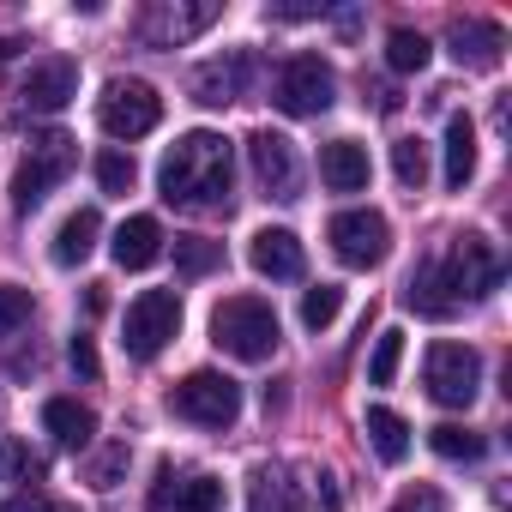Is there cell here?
<instances>
[{
	"label": "cell",
	"instance_id": "1f68e13d",
	"mask_svg": "<svg viewBox=\"0 0 512 512\" xmlns=\"http://www.w3.org/2000/svg\"><path fill=\"white\" fill-rule=\"evenodd\" d=\"M398 362H404V332H398V326H386V332L374 338V362H368V380H374V386H392Z\"/></svg>",
	"mask_w": 512,
	"mask_h": 512
},
{
	"label": "cell",
	"instance_id": "277c9868",
	"mask_svg": "<svg viewBox=\"0 0 512 512\" xmlns=\"http://www.w3.org/2000/svg\"><path fill=\"white\" fill-rule=\"evenodd\" d=\"M169 410L193 428H229L241 416V386L217 368H193L175 392H169Z\"/></svg>",
	"mask_w": 512,
	"mask_h": 512
},
{
	"label": "cell",
	"instance_id": "7402d4cb",
	"mask_svg": "<svg viewBox=\"0 0 512 512\" xmlns=\"http://www.w3.org/2000/svg\"><path fill=\"white\" fill-rule=\"evenodd\" d=\"M362 428H368V446H374L386 464H404V458H410V422H404L398 410H386V404H368Z\"/></svg>",
	"mask_w": 512,
	"mask_h": 512
},
{
	"label": "cell",
	"instance_id": "74e56055",
	"mask_svg": "<svg viewBox=\"0 0 512 512\" xmlns=\"http://www.w3.org/2000/svg\"><path fill=\"white\" fill-rule=\"evenodd\" d=\"M0 512H67V506H55L49 494H37V488H31V494H13L7 506H0Z\"/></svg>",
	"mask_w": 512,
	"mask_h": 512
},
{
	"label": "cell",
	"instance_id": "7c38bea8",
	"mask_svg": "<svg viewBox=\"0 0 512 512\" xmlns=\"http://www.w3.org/2000/svg\"><path fill=\"white\" fill-rule=\"evenodd\" d=\"M247 157H253V175L266 181V193L272 199H296V187H302V169H296V145L284 139V133H253L247 139Z\"/></svg>",
	"mask_w": 512,
	"mask_h": 512
},
{
	"label": "cell",
	"instance_id": "d6986e66",
	"mask_svg": "<svg viewBox=\"0 0 512 512\" xmlns=\"http://www.w3.org/2000/svg\"><path fill=\"white\" fill-rule=\"evenodd\" d=\"M320 181H326L332 193H362V187H368V145L332 139V145L320 151Z\"/></svg>",
	"mask_w": 512,
	"mask_h": 512
},
{
	"label": "cell",
	"instance_id": "4dcf8cb0",
	"mask_svg": "<svg viewBox=\"0 0 512 512\" xmlns=\"http://www.w3.org/2000/svg\"><path fill=\"white\" fill-rule=\"evenodd\" d=\"M338 308H344V290H338V284H314V290L302 296V326H308V332H326V326L338 320Z\"/></svg>",
	"mask_w": 512,
	"mask_h": 512
},
{
	"label": "cell",
	"instance_id": "d4e9b609",
	"mask_svg": "<svg viewBox=\"0 0 512 512\" xmlns=\"http://www.w3.org/2000/svg\"><path fill=\"white\" fill-rule=\"evenodd\" d=\"M247 512H308V506H302V494L278 470H260V476H253V494H247Z\"/></svg>",
	"mask_w": 512,
	"mask_h": 512
},
{
	"label": "cell",
	"instance_id": "d590c367",
	"mask_svg": "<svg viewBox=\"0 0 512 512\" xmlns=\"http://www.w3.org/2000/svg\"><path fill=\"white\" fill-rule=\"evenodd\" d=\"M121 470H127V446H109V452L91 464V482H97V488H115V476H121Z\"/></svg>",
	"mask_w": 512,
	"mask_h": 512
},
{
	"label": "cell",
	"instance_id": "8fae6325",
	"mask_svg": "<svg viewBox=\"0 0 512 512\" xmlns=\"http://www.w3.org/2000/svg\"><path fill=\"white\" fill-rule=\"evenodd\" d=\"M326 235H332V253H338L344 266H356V272L380 266V260H386V247H392V223H386L380 211H368V205L338 211V217L326 223Z\"/></svg>",
	"mask_w": 512,
	"mask_h": 512
},
{
	"label": "cell",
	"instance_id": "484cf974",
	"mask_svg": "<svg viewBox=\"0 0 512 512\" xmlns=\"http://www.w3.org/2000/svg\"><path fill=\"white\" fill-rule=\"evenodd\" d=\"M428 55H434V43H428L422 31H404V25H398V31L386 37V67H392V73H422Z\"/></svg>",
	"mask_w": 512,
	"mask_h": 512
},
{
	"label": "cell",
	"instance_id": "e575fe53",
	"mask_svg": "<svg viewBox=\"0 0 512 512\" xmlns=\"http://www.w3.org/2000/svg\"><path fill=\"white\" fill-rule=\"evenodd\" d=\"M392 512H446V500H440V488L416 482V488H404V494L392 500Z\"/></svg>",
	"mask_w": 512,
	"mask_h": 512
},
{
	"label": "cell",
	"instance_id": "e0dca14e",
	"mask_svg": "<svg viewBox=\"0 0 512 512\" xmlns=\"http://www.w3.org/2000/svg\"><path fill=\"white\" fill-rule=\"evenodd\" d=\"M109 253H115V266H121V272H145V266H157V260H163V223H157V217H127V223L115 229Z\"/></svg>",
	"mask_w": 512,
	"mask_h": 512
},
{
	"label": "cell",
	"instance_id": "9c48e42d",
	"mask_svg": "<svg viewBox=\"0 0 512 512\" xmlns=\"http://www.w3.org/2000/svg\"><path fill=\"white\" fill-rule=\"evenodd\" d=\"M97 121L109 139H145L157 121H163V97L145 85V79H115L97 103Z\"/></svg>",
	"mask_w": 512,
	"mask_h": 512
},
{
	"label": "cell",
	"instance_id": "5bb4252c",
	"mask_svg": "<svg viewBox=\"0 0 512 512\" xmlns=\"http://www.w3.org/2000/svg\"><path fill=\"white\" fill-rule=\"evenodd\" d=\"M73 97H79V67H73V61H43V67H31L25 85H19V103H25L31 115H61Z\"/></svg>",
	"mask_w": 512,
	"mask_h": 512
},
{
	"label": "cell",
	"instance_id": "8992f818",
	"mask_svg": "<svg viewBox=\"0 0 512 512\" xmlns=\"http://www.w3.org/2000/svg\"><path fill=\"white\" fill-rule=\"evenodd\" d=\"M440 272H446V296L464 308V302H482L500 290V253L488 235H458L452 253H440Z\"/></svg>",
	"mask_w": 512,
	"mask_h": 512
},
{
	"label": "cell",
	"instance_id": "6da1fadb",
	"mask_svg": "<svg viewBox=\"0 0 512 512\" xmlns=\"http://www.w3.org/2000/svg\"><path fill=\"white\" fill-rule=\"evenodd\" d=\"M157 193L181 211H223L235 193V145L211 127L181 133L157 163Z\"/></svg>",
	"mask_w": 512,
	"mask_h": 512
},
{
	"label": "cell",
	"instance_id": "ffe728a7",
	"mask_svg": "<svg viewBox=\"0 0 512 512\" xmlns=\"http://www.w3.org/2000/svg\"><path fill=\"white\" fill-rule=\"evenodd\" d=\"M404 302L422 314V320H446V314H458V302L446 296V272H440V253H428V260L410 272V284H404Z\"/></svg>",
	"mask_w": 512,
	"mask_h": 512
},
{
	"label": "cell",
	"instance_id": "f35d334b",
	"mask_svg": "<svg viewBox=\"0 0 512 512\" xmlns=\"http://www.w3.org/2000/svg\"><path fill=\"white\" fill-rule=\"evenodd\" d=\"M320 500H326V512H344V494H338V476H320Z\"/></svg>",
	"mask_w": 512,
	"mask_h": 512
},
{
	"label": "cell",
	"instance_id": "44dd1931",
	"mask_svg": "<svg viewBox=\"0 0 512 512\" xmlns=\"http://www.w3.org/2000/svg\"><path fill=\"white\" fill-rule=\"evenodd\" d=\"M43 428H49L67 452H85L91 434H97V416H91L79 398H49V404H43Z\"/></svg>",
	"mask_w": 512,
	"mask_h": 512
},
{
	"label": "cell",
	"instance_id": "52a82bcc",
	"mask_svg": "<svg viewBox=\"0 0 512 512\" xmlns=\"http://www.w3.org/2000/svg\"><path fill=\"white\" fill-rule=\"evenodd\" d=\"M272 103L284 115H326L338 103V73L320 61V55H296L278 67V85H272Z\"/></svg>",
	"mask_w": 512,
	"mask_h": 512
},
{
	"label": "cell",
	"instance_id": "2e32d148",
	"mask_svg": "<svg viewBox=\"0 0 512 512\" xmlns=\"http://www.w3.org/2000/svg\"><path fill=\"white\" fill-rule=\"evenodd\" d=\"M247 260H253V272L260 278H278V284H290V278H302V241L290 235V229H260L247 241Z\"/></svg>",
	"mask_w": 512,
	"mask_h": 512
},
{
	"label": "cell",
	"instance_id": "836d02e7",
	"mask_svg": "<svg viewBox=\"0 0 512 512\" xmlns=\"http://www.w3.org/2000/svg\"><path fill=\"white\" fill-rule=\"evenodd\" d=\"M25 320H31V290H19V284H0V338H13Z\"/></svg>",
	"mask_w": 512,
	"mask_h": 512
},
{
	"label": "cell",
	"instance_id": "ac0fdd59",
	"mask_svg": "<svg viewBox=\"0 0 512 512\" xmlns=\"http://www.w3.org/2000/svg\"><path fill=\"white\" fill-rule=\"evenodd\" d=\"M151 506H157V512H223V482H217V476H187V482H175V476L163 470Z\"/></svg>",
	"mask_w": 512,
	"mask_h": 512
},
{
	"label": "cell",
	"instance_id": "4316f807",
	"mask_svg": "<svg viewBox=\"0 0 512 512\" xmlns=\"http://www.w3.org/2000/svg\"><path fill=\"white\" fill-rule=\"evenodd\" d=\"M428 446H434L440 458H464V464L488 452V440H482L476 428H458V422H440V428H428Z\"/></svg>",
	"mask_w": 512,
	"mask_h": 512
},
{
	"label": "cell",
	"instance_id": "cb8c5ba5",
	"mask_svg": "<svg viewBox=\"0 0 512 512\" xmlns=\"http://www.w3.org/2000/svg\"><path fill=\"white\" fill-rule=\"evenodd\" d=\"M476 175V127L470 115H452L446 121V187H464Z\"/></svg>",
	"mask_w": 512,
	"mask_h": 512
},
{
	"label": "cell",
	"instance_id": "ab89813d",
	"mask_svg": "<svg viewBox=\"0 0 512 512\" xmlns=\"http://www.w3.org/2000/svg\"><path fill=\"white\" fill-rule=\"evenodd\" d=\"M7 55H13V43H0V61H7Z\"/></svg>",
	"mask_w": 512,
	"mask_h": 512
},
{
	"label": "cell",
	"instance_id": "3957f363",
	"mask_svg": "<svg viewBox=\"0 0 512 512\" xmlns=\"http://www.w3.org/2000/svg\"><path fill=\"white\" fill-rule=\"evenodd\" d=\"M422 386H428L434 404H446V410H470L476 392H482V356H476L470 344L440 338V344H428V356H422Z\"/></svg>",
	"mask_w": 512,
	"mask_h": 512
},
{
	"label": "cell",
	"instance_id": "4fadbf2b",
	"mask_svg": "<svg viewBox=\"0 0 512 512\" xmlns=\"http://www.w3.org/2000/svg\"><path fill=\"white\" fill-rule=\"evenodd\" d=\"M446 55H452L458 67H470V73H488V67H500V55H506V31H500L494 19H458V25L446 31Z\"/></svg>",
	"mask_w": 512,
	"mask_h": 512
},
{
	"label": "cell",
	"instance_id": "7a4b0ae2",
	"mask_svg": "<svg viewBox=\"0 0 512 512\" xmlns=\"http://www.w3.org/2000/svg\"><path fill=\"white\" fill-rule=\"evenodd\" d=\"M211 338L217 350H229L235 362H266L278 350V314L272 302L260 296H229L217 314H211Z\"/></svg>",
	"mask_w": 512,
	"mask_h": 512
},
{
	"label": "cell",
	"instance_id": "f1b7e54d",
	"mask_svg": "<svg viewBox=\"0 0 512 512\" xmlns=\"http://www.w3.org/2000/svg\"><path fill=\"white\" fill-rule=\"evenodd\" d=\"M217 260H223L217 241H205V235H175V266H181L187 278H205Z\"/></svg>",
	"mask_w": 512,
	"mask_h": 512
},
{
	"label": "cell",
	"instance_id": "83f0119b",
	"mask_svg": "<svg viewBox=\"0 0 512 512\" xmlns=\"http://www.w3.org/2000/svg\"><path fill=\"white\" fill-rule=\"evenodd\" d=\"M0 476H7V482H19L25 494L43 482V458L25 446V440H7V446H0Z\"/></svg>",
	"mask_w": 512,
	"mask_h": 512
},
{
	"label": "cell",
	"instance_id": "30bf717a",
	"mask_svg": "<svg viewBox=\"0 0 512 512\" xmlns=\"http://www.w3.org/2000/svg\"><path fill=\"white\" fill-rule=\"evenodd\" d=\"M175 332H181V296H175V290H145V296H133V308H127V338H121L133 362H151Z\"/></svg>",
	"mask_w": 512,
	"mask_h": 512
},
{
	"label": "cell",
	"instance_id": "5b68a950",
	"mask_svg": "<svg viewBox=\"0 0 512 512\" xmlns=\"http://www.w3.org/2000/svg\"><path fill=\"white\" fill-rule=\"evenodd\" d=\"M73 163H79V139H67V133L31 139V157H25L19 175H13V205H19V211H37V205L49 199V187H61V181L73 175Z\"/></svg>",
	"mask_w": 512,
	"mask_h": 512
},
{
	"label": "cell",
	"instance_id": "d6a6232c",
	"mask_svg": "<svg viewBox=\"0 0 512 512\" xmlns=\"http://www.w3.org/2000/svg\"><path fill=\"white\" fill-rule=\"evenodd\" d=\"M133 175H139V169H133L127 151H97V187H103V193H127Z\"/></svg>",
	"mask_w": 512,
	"mask_h": 512
},
{
	"label": "cell",
	"instance_id": "f546056e",
	"mask_svg": "<svg viewBox=\"0 0 512 512\" xmlns=\"http://www.w3.org/2000/svg\"><path fill=\"white\" fill-rule=\"evenodd\" d=\"M392 175H398L410 193H422V181H428V145H422V139H398V145H392Z\"/></svg>",
	"mask_w": 512,
	"mask_h": 512
},
{
	"label": "cell",
	"instance_id": "8d00e7d4",
	"mask_svg": "<svg viewBox=\"0 0 512 512\" xmlns=\"http://www.w3.org/2000/svg\"><path fill=\"white\" fill-rule=\"evenodd\" d=\"M67 356H73V368H79L85 380H97V374H103V362H97V344H91V338H73V350H67Z\"/></svg>",
	"mask_w": 512,
	"mask_h": 512
},
{
	"label": "cell",
	"instance_id": "603a6c76",
	"mask_svg": "<svg viewBox=\"0 0 512 512\" xmlns=\"http://www.w3.org/2000/svg\"><path fill=\"white\" fill-rule=\"evenodd\" d=\"M97 235H103V217H97V205L73 211V217L61 223V235H55V266H79V260H91Z\"/></svg>",
	"mask_w": 512,
	"mask_h": 512
},
{
	"label": "cell",
	"instance_id": "ba28073f",
	"mask_svg": "<svg viewBox=\"0 0 512 512\" xmlns=\"http://www.w3.org/2000/svg\"><path fill=\"white\" fill-rule=\"evenodd\" d=\"M217 13H223L217 0H151V7L139 13V43L145 49H181L199 31H211Z\"/></svg>",
	"mask_w": 512,
	"mask_h": 512
},
{
	"label": "cell",
	"instance_id": "9a60e30c",
	"mask_svg": "<svg viewBox=\"0 0 512 512\" xmlns=\"http://www.w3.org/2000/svg\"><path fill=\"white\" fill-rule=\"evenodd\" d=\"M247 79H253V55H217V61H205V67H193V97L199 103H211V109H223V103H235L241 91H247Z\"/></svg>",
	"mask_w": 512,
	"mask_h": 512
}]
</instances>
